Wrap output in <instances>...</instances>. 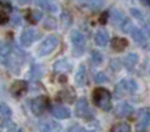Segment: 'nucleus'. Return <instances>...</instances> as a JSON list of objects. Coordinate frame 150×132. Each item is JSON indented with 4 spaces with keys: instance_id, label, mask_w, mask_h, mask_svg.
<instances>
[{
    "instance_id": "obj_7",
    "label": "nucleus",
    "mask_w": 150,
    "mask_h": 132,
    "mask_svg": "<svg viewBox=\"0 0 150 132\" xmlns=\"http://www.w3.org/2000/svg\"><path fill=\"white\" fill-rule=\"evenodd\" d=\"M52 115L54 118H57V119L63 120V119H69V118L71 116V111L66 106L55 104V106L52 107Z\"/></svg>"
},
{
    "instance_id": "obj_24",
    "label": "nucleus",
    "mask_w": 150,
    "mask_h": 132,
    "mask_svg": "<svg viewBox=\"0 0 150 132\" xmlns=\"http://www.w3.org/2000/svg\"><path fill=\"white\" fill-rule=\"evenodd\" d=\"M111 132H132V128L128 123L121 122V123H116V124L112 126Z\"/></svg>"
},
{
    "instance_id": "obj_25",
    "label": "nucleus",
    "mask_w": 150,
    "mask_h": 132,
    "mask_svg": "<svg viewBox=\"0 0 150 132\" xmlns=\"http://www.w3.org/2000/svg\"><path fill=\"white\" fill-rule=\"evenodd\" d=\"M90 60H91V62H92V65L99 66L103 64V54H101L99 50H93V52L91 53Z\"/></svg>"
},
{
    "instance_id": "obj_32",
    "label": "nucleus",
    "mask_w": 150,
    "mask_h": 132,
    "mask_svg": "<svg viewBox=\"0 0 150 132\" xmlns=\"http://www.w3.org/2000/svg\"><path fill=\"white\" fill-rule=\"evenodd\" d=\"M67 132H86V131L82 127H79V126H73V127L69 128Z\"/></svg>"
},
{
    "instance_id": "obj_18",
    "label": "nucleus",
    "mask_w": 150,
    "mask_h": 132,
    "mask_svg": "<svg viewBox=\"0 0 150 132\" xmlns=\"http://www.w3.org/2000/svg\"><path fill=\"white\" fill-rule=\"evenodd\" d=\"M137 64H138V56L136 54V53H129V54H128L127 57L124 58V62H122V65H124L130 71V70L134 69Z\"/></svg>"
},
{
    "instance_id": "obj_26",
    "label": "nucleus",
    "mask_w": 150,
    "mask_h": 132,
    "mask_svg": "<svg viewBox=\"0 0 150 132\" xmlns=\"http://www.w3.org/2000/svg\"><path fill=\"white\" fill-rule=\"evenodd\" d=\"M115 95H116V98H121V96H124L125 94L128 93L127 88H125V85H124V79H121L119 83L116 85V87H115Z\"/></svg>"
},
{
    "instance_id": "obj_10",
    "label": "nucleus",
    "mask_w": 150,
    "mask_h": 132,
    "mask_svg": "<svg viewBox=\"0 0 150 132\" xmlns=\"http://www.w3.org/2000/svg\"><path fill=\"white\" fill-rule=\"evenodd\" d=\"M133 112H134L133 107L130 106L129 103H127V102H122V103H120L119 106L116 107V110H115V114H116L117 118H128V116H132Z\"/></svg>"
},
{
    "instance_id": "obj_21",
    "label": "nucleus",
    "mask_w": 150,
    "mask_h": 132,
    "mask_svg": "<svg viewBox=\"0 0 150 132\" xmlns=\"http://www.w3.org/2000/svg\"><path fill=\"white\" fill-rule=\"evenodd\" d=\"M37 5L45 11H49V12H57L58 11L57 4H54L50 0H37Z\"/></svg>"
},
{
    "instance_id": "obj_5",
    "label": "nucleus",
    "mask_w": 150,
    "mask_h": 132,
    "mask_svg": "<svg viewBox=\"0 0 150 132\" xmlns=\"http://www.w3.org/2000/svg\"><path fill=\"white\" fill-rule=\"evenodd\" d=\"M75 114H76L78 118H82V119H86V120L92 119V111H91L88 101L86 98H80L76 102V104H75Z\"/></svg>"
},
{
    "instance_id": "obj_6",
    "label": "nucleus",
    "mask_w": 150,
    "mask_h": 132,
    "mask_svg": "<svg viewBox=\"0 0 150 132\" xmlns=\"http://www.w3.org/2000/svg\"><path fill=\"white\" fill-rule=\"evenodd\" d=\"M150 124V110L149 108H141L137 112V119H136V127L138 131H142L148 128Z\"/></svg>"
},
{
    "instance_id": "obj_17",
    "label": "nucleus",
    "mask_w": 150,
    "mask_h": 132,
    "mask_svg": "<svg viewBox=\"0 0 150 132\" xmlns=\"http://www.w3.org/2000/svg\"><path fill=\"white\" fill-rule=\"evenodd\" d=\"M71 64L67 60H65V58H62V60H59V61H57V62L54 64V66H53V69H54V71H57V73H67V71H70L71 70Z\"/></svg>"
},
{
    "instance_id": "obj_3",
    "label": "nucleus",
    "mask_w": 150,
    "mask_h": 132,
    "mask_svg": "<svg viewBox=\"0 0 150 132\" xmlns=\"http://www.w3.org/2000/svg\"><path fill=\"white\" fill-rule=\"evenodd\" d=\"M86 45H87V41H86V37L83 36V33L78 31L71 33V48H73L71 53L74 57H80L84 53Z\"/></svg>"
},
{
    "instance_id": "obj_34",
    "label": "nucleus",
    "mask_w": 150,
    "mask_h": 132,
    "mask_svg": "<svg viewBox=\"0 0 150 132\" xmlns=\"http://www.w3.org/2000/svg\"><path fill=\"white\" fill-rule=\"evenodd\" d=\"M141 1H142L145 5H149V7H150V0H141Z\"/></svg>"
},
{
    "instance_id": "obj_16",
    "label": "nucleus",
    "mask_w": 150,
    "mask_h": 132,
    "mask_svg": "<svg viewBox=\"0 0 150 132\" xmlns=\"http://www.w3.org/2000/svg\"><path fill=\"white\" fill-rule=\"evenodd\" d=\"M86 82H87V69L84 65H82L75 74V83L78 86H84Z\"/></svg>"
},
{
    "instance_id": "obj_28",
    "label": "nucleus",
    "mask_w": 150,
    "mask_h": 132,
    "mask_svg": "<svg viewBox=\"0 0 150 132\" xmlns=\"http://www.w3.org/2000/svg\"><path fill=\"white\" fill-rule=\"evenodd\" d=\"M62 23H63V26H65L66 29H67L69 26L71 25V23H73V17H71V15L67 12V11H65V12L62 13Z\"/></svg>"
},
{
    "instance_id": "obj_13",
    "label": "nucleus",
    "mask_w": 150,
    "mask_h": 132,
    "mask_svg": "<svg viewBox=\"0 0 150 132\" xmlns=\"http://www.w3.org/2000/svg\"><path fill=\"white\" fill-rule=\"evenodd\" d=\"M26 88H28V83L25 81H16L11 87V93L15 96H21L26 91Z\"/></svg>"
},
{
    "instance_id": "obj_33",
    "label": "nucleus",
    "mask_w": 150,
    "mask_h": 132,
    "mask_svg": "<svg viewBox=\"0 0 150 132\" xmlns=\"http://www.w3.org/2000/svg\"><path fill=\"white\" fill-rule=\"evenodd\" d=\"M29 1H30V0H18L20 4H26V3H29Z\"/></svg>"
},
{
    "instance_id": "obj_2",
    "label": "nucleus",
    "mask_w": 150,
    "mask_h": 132,
    "mask_svg": "<svg viewBox=\"0 0 150 132\" xmlns=\"http://www.w3.org/2000/svg\"><path fill=\"white\" fill-rule=\"evenodd\" d=\"M59 44V39L55 34H50L47 36L44 41L41 42V45L38 46V50H37V54L40 57H45V56H49L50 53H53L55 50V48Z\"/></svg>"
},
{
    "instance_id": "obj_11",
    "label": "nucleus",
    "mask_w": 150,
    "mask_h": 132,
    "mask_svg": "<svg viewBox=\"0 0 150 132\" xmlns=\"http://www.w3.org/2000/svg\"><path fill=\"white\" fill-rule=\"evenodd\" d=\"M129 34L133 37V40H134L137 44H140V45H146V40H148V37H146V34L144 33L142 29H140V28H137V26L133 25V28L130 29Z\"/></svg>"
},
{
    "instance_id": "obj_35",
    "label": "nucleus",
    "mask_w": 150,
    "mask_h": 132,
    "mask_svg": "<svg viewBox=\"0 0 150 132\" xmlns=\"http://www.w3.org/2000/svg\"><path fill=\"white\" fill-rule=\"evenodd\" d=\"M0 132H1V131H0Z\"/></svg>"
},
{
    "instance_id": "obj_22",
    "label": "nucleus",
    "mask_w": 150,
    "mask_h": 132,
    "mask_svg": "<svg viewBox=\"0 0 150 132\" xmlns=\"http://www.w3.org/2000/svg\"><path fill=\"white\" fill-rule=\"evenodd\" d=\"M76 1L86 5V7L90 8V9H98V8H100L101 5H103L104 0H76Z\"/></svg>"
},
{
    "instance_id": "obj_14",
    "label": "nucleus",
    "mask_w": 150,
    "mask_h": 132,
    "mask_svg": "<svg viewBox=\"0 0 150 132\" xmlns=\"http://www.w3.org/2000/svg\"><path fill=\"white\" fill-rule=\"evenodd\" d=\"M93 40H95V44L98 45V46H101V48L105 46V45L108 44V41H109L108 32L104 31V29H99V31L95 33Z\"/></svg>"
},
{
    "instance_id": "obj_27",
    "label": "nucleus",
    "mask_w": 150,
    "mask_h": 132,
    "mask_svg": "<svg viewBox=\"0 0 150 132\" xmlns=\"http://www.w3.org/2000/svg\"><path fill=\"white\" fill-rule=\"evenodd\" d=\"M0 115H1L4 119H9L11 115H12V111H11V108L5 103H0Z\"/></svg>"
},
{
    "instance_id": "obj_1",
    "label": "nucleus",
    "mask_w": 150,
    "mask_h": 132,
    "mask_svg": "<svg viewBox=\"0 0 150 132\" xmlns=\"http://www.w3.org/2000/svg\"><path fill=\"white\" fill-rule=\"evenodd\" d=\"M92 101L96 107L103 111H109L112 108V94L104 87H96L92 93Z\"/></svg>"
},
{
    "instance_id": "obj_8",
    "label": "nucleus",
    "mask_w": 150,
    "mask_h": 132,
    "mask_svg": "<svg viewBox=\"0 0 150 132\" xmlns=\"http://www.w3.org/2000/svg\"><path fill=\"white\" fill-rule=\"evenodd\" d=\"M57 99L59 102H65V103H74L76 99V94H75V90L73 87H67L58 93Z\"/></svg>"
},
{
    "instance_id": "obj_9",
    "label": "nucleus",
    "mask_w": 150,
    "mask_h": 132,
    "mask_svg": "<svg viewBox=\"0 0 150 132\" xmlns=\"http://www.w3.org/2000/svg\"><path fill=\"white\" fill-rule=\"evenodd\" d=\"M36 36H37V33H36V31H34V29H30V28L25 29V31L21 33V36H20L21 45H23L24 48L30 46V45L34 42V40H36Z\"/></svg>"
},
{
    "instance_id": "obj_29",
    "label": "nucleus",
    "mask_w": 150,
    "mask_h": 132,
    "mask_svg": "<svg viewBox=\"0 0 150 132\" xmlns=\"http://www.w3.org/2000/svg\"><path fill=\"white\" fill-rule=\"evenodd\" d=\"M95 82L96 83H105V82H108V77H107L104 73H99L95 77Z\"/></svg>"
},
{
    "instance_id": "obj_4",
    "label": "nucleus",
    "mask_w": 150,
    "mask_h": 132,
    "mask_svg": "<svg viewBox=\"0 0 150 132\" xmlns=\"http://www.w3.org/2000/svg\"><path fill=\"white\" fill-rule=\"evenodd\" d=\"M49 107V98L45 95H40L37 98H34L33 101L30 102V110L36 116H40L42 115Z\"/></svg>"
},
{
    "instance_id": "obj_23",
    "label": "nucleus",
    "mask_w": 150,
    "mask_h": 132,
    "mask_svg": "<svg viewBox=\"0 0 150 132\" xmlns=\"http://www.w3.org/2000/svg\"><path fill=\"white\" fill-rule=\"evenodd\" d=\"M26 19H28L30 23L36 24L42 19V13H41V11H38V9H32L26 13Z\"/></svg>"
},
{
    "instance_id": "obj_31",
    "label": "nucleus",
    "mask_w": 150,
    "mask_h": 132,
    "mask_svg": "<svg viewBox=\"0 0 150 132\" xmlns=\"http://www.w3.org/2000/svg\"><path fill=\"white\" fill-rule=\"evenodd\" d=\"M108 17H109V12L108 11H105V12H103V15L100 16V20L99 21H100L101 24H105L107 21H108Z\"/></svg>"
},
{
    "instance_id": "obj_20",
    "label": "nucleus",
    "mask_w": 150,
    "mask_h": 132,
    "mask_svg": "<svg viewBox=\"0 0 150 132\" xmlns=\"http://www.w3.org/2000/svg\"><path fill=\"white\" fill-rule=\"evenodd\" d=\"M41 131L42 132H61V126L57 124L55 122L52 120H46L41 124Z\"/></svg>"
},
{
    "instance_id": "obj_30",
    "label": "nucleus",
    "mask_w": 150,
    "mask_h": 132,
    "mask_svg": "<svg viewBox=\"0 0 150 132\" xmlns=\"http://www.w3.org/2000/svg\"><path fill=\"white\" fill-rule=\"evenodd\" d=\"M132 15L134 16L136 19H138V20H140V21H144V19H145V17H144V15H142V13H141L138 9H136V8H133V9H132Z\"/></svg>"
},
{
    "instance_id": "obj_12",
    "label": "nucleus",
    "mask_w": 150,
    "mask_h": 132,
    "mask_svg": "<svg viewBox=\"0 0 150 132\" xmlns=\"http://www.w3.org/2000/svg\"><path fill=\"white\" fill-rule=\"evenodd\" d=\"M11 12H12V8L8 4L7 1H0V25L5 24L9 20Z\"/></svg>"
},
{
    "instance_id": "obj_15",
    "label": "nucleus",
    "mask_w": 150,
    "mask_h": 132,
    "mask_svg": "<svg viewBox=\"0 0 150 132\" xmlns=\"http://www.w3.org/2000/svg\"><path fill=\"white\" fill-rule=\"evenodd\" d=\"M13 48L15 46H13L9 41H7V40H1V41H0V58L5 60V58L9 57L11 53L13 52Z\"/></svg>"
},
{
    "instance_id": "obj_19",
    "label": "nucleus",
    "mask_w": 150,
    "mask_h": 132,
    "mask_svg": "<svg viewBox=\"0 0 150 132\" xmlns=\"http://www.w3.org/2000/svg\"><path fill=\"white\" fill-rule=\"evenodd\" d=\"M129 42L125 39H120V37H115L112 39V49L116 52H122L124 49H127Z\"/></svg>"
}]
</instances>
